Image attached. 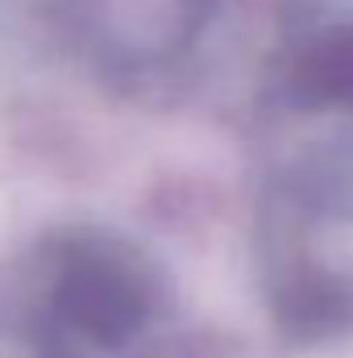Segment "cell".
<instances>
[{"instance_id": "1", "label": "cell", "mask_w": 353, "mask_h": 358, "mask_svg": "<svg viewBox=\"0 0 353 358\" xmlns=\"http://www.w3.org/2000/svg\"><path fill=\"white\" fill-rule=\"evenodd\" d=\"M154 308L146 259L100 229L54 234L33 267V350L38 358H80L125 346Z\"/></svg>"}, {"instance_id": "2", "label": "cell", "mask_w": 353, "mask_h": 358, "mask_svg": "<svg viewBox=\"0 0 353 358\" xmlns=\"http://www.w3.org/2000/svg\"><path fill=\"white\" fill-rule=\"evenodd\" d=\"M308 76H312V84H324V88H333V92L353 96V34L350 38L324 42V46L312 55Z\"/></svg>"}]
</instances>
